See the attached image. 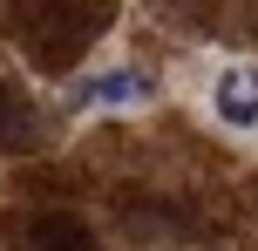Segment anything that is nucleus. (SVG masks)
Instances as JSON below:
<instances>
[{"label":"nucleus","instance_id":"f257e3e1","mask_svg":"<svg viewBox=\"0 0 258 251\" xmlns=\"http://www.w3.org/2000/svg\"><path fill=\"white\" fill-rule=\"evenodd\" d=\"M211 116L238 136L258 129V61H224L211 75Z\"/></svg>","mask_w":258,"mask_h":251},{"label":"nucleus","instance_id":"f03ea898","mask_svg":"<svg viewBox=\"0 0 258 251\" xmlns=\"http://www.w3.org/2000/svg\"><path fill=\"white\" fill-rule=\"evenodd\" d=\"M150 95V81L136 68H102V75H82L68 89V109H136Z\"/></svg>","mask_w":258,"mask_h":251},{"label":"nucleus","instance_id":"7ed1b4c3","mask_svg":"<svg viewBox=\"0 0 258 251\" xmlns=\"http://www.w3.org/2000/svg\"><path fill=\"white\" fill-rule=\"evenodd\" d=\"M41 143V109L21 81H0V149H34Z\"/></svg>","mask_w":258,"mask_h":251},{"label":"nucleus","instance_id":"20e7f679","mask_svg":"<svg viewBox=\"0 0 258 251\" xmlns=\"http://www.w3.org/2000/svg\"><path fill=\"white\" fill-rule=\"evenodd\" d=\"M27 251H95V231L68 211H48L27 224Z\"/></svg>","mask_w":258,"mask_h":251}]
</instances>
